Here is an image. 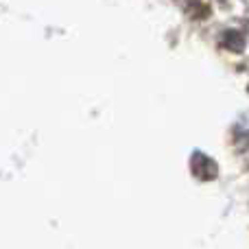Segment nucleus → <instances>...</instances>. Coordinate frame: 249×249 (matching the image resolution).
<instances>
[{
    "label": "nucleus",
    "instance_id": "obj_1",
    "mask_svg": "<svg viewBox=\"0 0 249 249\" xmlns=\"http://www.w3.org/2000/svg\"><path fill=\"white\" fill-rule=\"evenodd\" d=\"M190 168H193L195 177H197V179H201V181L214 179L216 173H219V166L214 164V160H210L206 153H201V151H195V153H193Z\"/></svg>",
    "mask_w": 249,
    "mask_h": 249
}]
</instances>
